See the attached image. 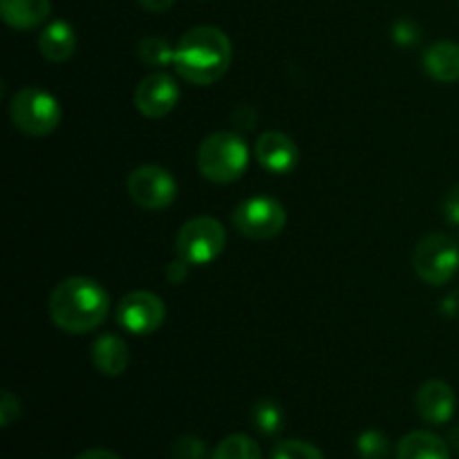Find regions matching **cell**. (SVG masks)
Here are the masks:
<instances>
[{"label":"cell","instance_id":"obj_3","mask_svg":"<svg viewBox=\"0 0 459 459\" xmlns=\"http://www.w3.org/2000/svg\"><path fill=\"white\" fill-rule=\"evenodd\" d=\"M249 166V146L242 134L220 130L209 134L197 148V169L213 184H231L245 175Z\"/></svg>","mask_w":459,"mask_h":459},{"label":"cell","instance_id":"obj_22","mask_svg":"<svg viewBox=\"0 0 459 459\" xmlns=\"http://www.w3.org/2000/svg\"><path fill=\"white\" fill-rule=\"evenodd\" d=\"M272 459H325L314 444L300 442V439H285L276 444L272 451Z\"/></svg>","mask_w":459,"mask_h":459},{"label":"cell","instance_id":"obj_18","mask_svg":"<svg viewBox=\"0 0 459 459\" xmlns=\"http://www.w3.org/2000/svg\"><path fill=\"white\" fill-rule=\"evenodd\" d=\"M211 459H263L260 446L249 437V435H229L215 446Z\"/></svg>","mask_w":459,"mask_h":459},{"label":"cell","instance_id":"obj_26","mask_svg":"<svg viewBox=\"0 0 459 459\" xmlns=\"http://www.w3.org/2000/svg\"><path fill=\"white\" fill-rule=\"evenodd\" d=\"M417 39H420V31H415V25L408 21H402L394 25V40L402 45H411V43H417Z\"/></svg>","mask_w":459,"mask_h":459},{"label":"cell","instance_id":"obj_9","mask_svg":"<svg viewBox=\"0 0 459 459\" xmlns=\"http://www.w3.org/2000/svg\"><path fill=\"white\" fill-rule=\"evenodd\" d=\"M166 321V305L157 294L137 290L126 294L117 307V323L133 336H148Z\"/></svg>","mask_w":459,"mask_h":459},{"label":"cell","instance_id":"obj_11","mask_svg":"<svg viewBox=\"0 0 459 459\" xmlns=\"http://www.w3.org/2000/svg\"><path fill=\"white\" fill-rule=\"evenodd\" d=\"M254 152L258 164L272 175H287L299 164V146L290 134L281 133V130H269V133L260 134Z\"/></svg>","mask_w":459,"mask_h":459},{"label":"cell","instance_id":"obj_23","mask_svg":"<svg viewBox=\"0 0 459 459\" xmlns=\"http://www.w3.org/2000/svg\"><path fill=\"white\" fill-rule=\"evenodd\" d=\"M206 446L202 439L193 437V435H184L173 444V459H204Z\"/></svg>","mask_w":459,"mask_h":459},{"label":"cell","instance_id":"obj_28","mask_svg":"<svg viewBox=\"0 0 459 459\" xmlns=\"http://www.w3.org/2000/svg\"><path fill=\"white\" fill-rule=\"evenodd\" d=\"M139 4H142L146 12H152V13H161V12H169L170 7H173L175 0H137Z\"/></svg>","mask_w":459,"mask_h":459},{"label":"cell","instance_id":"obj_10","mask_svg":"<svg viewBox=\"0 0 459 459\" xmlns=\"http://www.w3.org/2000/svg\"><path fill=\"white\" fill-rule=\"evenodd\" d=\"M179 97L182 92L173 76L166 72H152L139 81L137 90H134V106L148 119H161L173 112Z\"/></svg>","mask_w":459,"mask_h":459},{"label":"cell","instance_id":"obj_24","mask_svg":"<svg viewBox=\"0 0 459 459\" xmlns=\"http://www.w3.org/2000/svg\"><path fill=\"white\" fill-rule=\"evenodd\" d=\"M18 417H21V402H18L16 394L4 390L3 399H0V426L9 429L13 421H18Z\"/></svg>","mask_w":459,"mask_h":459},{"label":"cell","instance_id":"obj_8","mask_svg":"<svg viewBox=\"0 0 459 459\" xmlns=\"http://www.w3.org/2000/svg\"><path fill=\"white\" fill-rule=\"evenodd\" d=\"M126 186H128L130 200L143 211H164L178 197V182L170 175V170L155 164L134 169L128 175Z\"/></svg>","mask_w":459,"mask_h":459},{"label":"cell","instance_id":"obj_17","mask_svg":"<svg viewBox=\"0 0 459 459\" xmlns=\"http://www.w3.org/2000/svg\"><path fill=\"white\" fill-rule=\"evenodd\" d=\"M397 459H451L448 444L430 430H412L399 442Z\"/></svg>","mask_w":459,"mask_h":459},{"label":"cell","instance_id":"obj_6","mask_svg":"<svg viewBox=\"0 0 459 459\" xmlns=\"http://www.w3.org/2000/svg\"><path fill=\"white\" fill-rule=\"evenodd\" d=\"M227 247V229L211 215H200L184 224L175 238V251L188 264H209Z\"/></svg>","mask_w":459,"mask_h":459},{"label":"cell","instance_id":"obj_27","mask_svg":"<svg viewBox=\"0 0 459 459\" xmlns=\"http://www.w3.org/2000/svg\"><path fill=\"white\" fill-rule=\"evenodd\" d=\"M444 211H446V218L451 220L453 224H459V186L453 188V191L446 195Z\"/></svg>","mask_w":459,"mask_h":459},{"label":"cell","instance_id":"obj_5","mask_svg":"<svg viewBox=\"0 0 459 459\" xmlns=\"http://www.w3.org/2000/svg\"><path fill=\"white\" fill-rule=\"evenodd\" d=\"M412 267L426 285H446L459 269V245L446 233H429L417 242Z\"/></svg>","mask_w":459,"mask_h":459},{"label":"cell","instance_id":"obj_1","mask_svg":"<svg viewBox=\"0 0 459 459\" xmlns=\"http://www.w3.org/2000/svg\"><path fill=\"white\" fill-rule=\"evenodd\" d=\"M110 309V294L94 278L72 276L58 282L49 294L48 314L58 330L88 334L103 325Z\"/></svg>","mask_w":459,"mask_h":459},{"label":"cell","instance_id":"obj_21","mask_svg":"<svg viewBox=\"0 0 459 459\" xmlns=\"http://www.w3.org/2000/svg\"><path fill=\"white\" fill-rule=\"evenodd\" d=\"M357 451L361 459H390V439L381 430H366L359 435Z\"/></svg>","mask_w":459,"mask_h":459},{"label":"cell","instance_id":"obj_16","mask_svg":"<svg viewBox=\"0 0 459 459\" xmlns=\"http://www.w3.org/2000/svg\"><path fill=\"white\" fill-rule=\"evenodd\" d=\"M76 49L74 27L65 21H54L40 31L39 36V52L45 61L49 63H65L70 61Z\"/></svg>","mask_w":459,"mask_h":459},{"label":"cell","instance_id":"obj_13","mask_svg":"<svg viewBox=\"0 0 459 459\" xmlns=\"http://www.w3.org/2000/svg\"><path fill=\"white\" fill-rule=\"evenodd\" d=\"M90 359L103 377H119L124 375L130 363V348L121 336L101 334L94 339Z\"/></svg>","mask_w":459,"mask_h":459},{"label":"cell","instance_id":"obj_4","mask_svg":"<svg viewBox=\"0 0 459 459\" xmlns=\"http://www.w3.org/2000/svg\"><path fill=\"white\" fill-rule=\"evenodd\" d=\"M9 119L30 137H48L61 124V106L48 90L22 88L9 101Z\"/></svg>","mask_w":459,"mask_h":459},{"label":"cell","instance_id":"obj_19","mask_svg":"<svg viewBox=\"0 0 459 459\" xmlns=\"http://www.w3.org/2000/svg\"><path fill=\"white\" fill-rule=\"evenodd\" d=\"M137 54L151 67H166L175 61V49L170 48L169 40L160 36H146L139 40Z\"/></svg>","mask_w":459,"mask_h":459},{"label":"cell","instance_id":"obj_7","mask_svg":"<svg viewBox=\"0 0 459 459\" xmlns=\"http://www.w3.org/2000/svg\"><path fill=\"white\" fill-rule=\"evenodd\" d=\"M233 229L249 240H272L285 229L287 211L269 195H255L240 202L231 215Z\"/></svg>","mask_w":459,"mask_h":459},{"label":"cell","instance_id":"obj_20","mask_svg":"<svg viewBox=\"0 0 459 459\" xmlns=\"http://www.w3.org/2000/svg\"><path fill=\"white\" fill-rule=\"evenodd\" d=\"M251 421H254V426L260 433L269 437V435H276L282 429L285 415H282V408L276 402H272V399H260L251 408Z\"/></svg>","mask_w":459,"mask_h":459},{"label":"cell","instance_id":"obj_2","mask_svg":"<svg viewBox=\"0 0 459 459\" xmlns=\"http://www.w3.org/2000/svg\"><path fill=\"white\" fill-rule=\"evenodd\" d=\"M233 61V45L220 27L188 30L175 48V70L193 85H211L222 79Z\"/></svg>","mask_w":459,"mask_h":459},{"label":"cell","instance_id":"obj_15","mask_svg":"<svg viewBox=\"0 0 459 459\" xmlns=\"http://www.w3.org/2000/svg\"><path fill=\"white\" fill-rule=\"evenodd\" d=\"M424 72L437 83H457L459 81V43L439 40L433 43L421 56Z\"/></svg>","mask_w":459,"mask_h":459},{"label":"cell","instance_id":"obj_29","mask_svg":"<svg viewBox=\"0 0 459 459\" xmlns=\"http://www.w3.org/2000/svg\"><path fill=\"white\" fill-rule=\"evenodd\" d=\"M74 459H121L117 453L106 451V448H88V451L79 453Z\"/></svg>","mask_w":459,"mask_h":459},{"label":"cell","instance_id":"obj_12","mask_svg":"<svg viewBox=\"0 0 459 459\" xmlns=\"http://www.w3.org/2000/svg\"><path fill=\"white\" fill-rule=\"evenodd\" d=\"M415 406H417V412H420V417L426 421V424L442 426V424H448V421L453 420V415H455L457 399H455V393H453V388L446 384V381L430 379L417 390Z\"/></svg>","mask_w":459,"mask_h":459},{"label":"cell","instance_id":"obj_14","mask_svg":"<svg viewBox=\"0 0 459 459\" xmlns=\"http://www.w3.org/2000/svg\"><path fill=\"white\" fill-rule=\"evenodd\" d=\"M52 12V0H0V18L18 31L43 25Z\"/></svg>","mask_w":459,"mask_h":459},{"label":"cell","instance_id":"obj_25","mask_svg":"<svg viewBox=\"0 0 459 459\" xmlns=\"http://www.w3.org/2000/svg\"><path fill=\"white\" fill-rule=\"evenodd\" d=\"M188 267H191V264L178 255V260H173V263L166 267V278H169L170 285H182L188 278Z\"/></svg>","mask_w":459,"mask_h":459}]
</instances>
